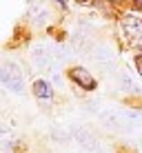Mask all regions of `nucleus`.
Returning <instances> with one entry per match:
<instances>
[{
    "mask_svg": "<svg viewBox=\"0 0 142 153\" xmlns=\"http://www.w3.org/2000/svg\"><path fill=\"white\" fill-rule=\"evenodd\" d=\"M0 82L13 93H25V78L16 62H4L0 67Z\"/></svg>",
    "mask_w": 142,
    "mask_h": 153,
    "instance_id": "nucleus-1",
    "label": "nucleus"
},
{
    "mask_svg": "<svg viewBox=\"0 0 142 153\" xmlns=\"http://www.w3.org/2000/svg\"><path fill=\"white\" fill-rule=\"evenodd\" d=\"M29 60H31V65H33V69H38V71H51L54 69V53H51V49L47 45L31 47Z\"/></svg>",
    "mask_w": 142,
    "mask_h": 153,
    "instance_id": "nucleus-2",
    "label": "nucleus"
},
{
    "mask_svg": "<svg viewBox=\"0 0 142 153\" xmlns=\"http://www.w3.org/2000/svg\"><path fill=\"white\" fill-rule=\"evenodd\" d=\"M71 138H73V142H76L82 151H87V153H96V151H98V144H100V142L93 138V133H91L89 129H85V126L73 129V131H71Z\"/></svg>",
    "mask_w": 142,
    "mask_h": 153,
    "instance_id": "nucleus-3",
    "label": "nucleus"
},
{
    "mask_svg": "<svg viewBox=\"0 0 142 153\" xmlns=\"http://www.w3.org/2000/svg\"><path fill=\"white\" fill-rule=\"evenodd\" d=\"M98 120H100V124H102L107 131H113V133H122L124 131L120 109H104V111L98 115Z\"/></svg>",
    "mask_w": 142,
    "mask_h": 153,
    "instance_id": "nucleus-4",
    "label": "nucleus"
},
{
    "mask_svg": "<svg viewBox=\"0 0 142 153\" xmlns=\"http://www.w3.org/2000/svg\"><path fill=\"white\" fill-rule=\"evenodd\" d=\"M69 78L73 82L78 84L80 89H85V91H93V89L98 87V82H96V78L89 73L85 67H73V69L69 71Z\"/></svg>",
    "mask_w": 142,
    "mask_h": 153,
    "instance_id": "nucleus-5",
    "label": "nucleus"
},
{
    "mask_svg": "<svg viewBox=\"0 0 142 153\" xmlns=\"http://www.w3.org/2000/svg\"><path fill=\"white\" fill-rule=\"evenodd\" d=\"M122 25H124V29H127L129 38L133 40L135 45H142V20L138 16H124Z\"/></svg>",
    "mask_w": 142,
    "mask_h": 153,
    "instance_id": "nucleus-6",
    "label": "nucleus"
},
{
    "mask_svg": "<svg viewBox=\"0 0 142 153\" xmlns=\"http://www.w3.org/2000/svg\"><path fill=\"white\" fill-rule=\"evenodd\" d=\"M120 113H122V126H124V131L142 129V111H135V109H120Z\"/></svg>",
    "mask_w": 142,
    "mask_h": 153,
    "instance_id": "nucleus-7",
    "label": "nucleus"
},
{
    "mask_svg": "<svg viewBox=\"0 0 142 153\" xmlns=\"http://www.w3.org/2000/svg\"><path fill=\"white\" fill-rule=\"evenodd\" d=\"M91 58H93V62H98V65H111L115 60V53H113V49L109 45H96L93 51H91Z\"/></svg>",
    "mask_w": 142,
    "mask_h": 153,
    "instance_id": "nucleus-8",
    "label": "nucleus"
},
{
    "mask_svg": "<svg viewBox=\"0 0 142 153\" xmlns=\"http://www.w3.org/2000/svg\"><path fill=\"white\" fill-rule=\"evenodd\" d=\"M33 96L38 100H51L54 98V87L49 80H36L33 82Z\"/></svg>",
    "mask_w": 142,
    "mask_h": 153,
    "instance_id": "nucleus-9",
    "label": "nucleus"
},
{
    "mask_svg": "<svg viewBox=\"0 0 142 153\" xmlns=\"http://www.w3.org/2000/svg\"><path fill=\"white\" fill-rule=\"evenodd\" d=\"M16 144V131L9 124H0V149H11Z\"/></svg>",
    "mask_w": 142,
    "mask_h": 153,
    "instance_id": "nucleus-10",
    "label": "nucleus"
},
{
    "mask_svg": "<svg viewBox=\"0 0 142 153\" xmlns=\"http://www.w3.org/2000/svg\"><path fill=\"white\" fill-rule=\"evenodd\" d=\"M118 89L124 91V93H135L138 91V84L129 78V73H120L118 76Z\"/></svg>",
    "mask_w": 142,
    "mask_h": 153,
    "instance_id": "nucleus-11",
    "label": "nucleus"
},
{
    "mask_svg": "<svg viewBox=\"0 0 142 153\" xmlns=\"http://www.w3.org/2000/svg\"><path fill=\"white\" fill-rule=\"evenodd\" d=\"M51 135H54L56 140H60V142H67L71 138V131H60V129H54L51 131Z\"/></svg>",
    "mask_w": 142,
    "mask_h": 153,
    "instance_id": "nucleus-12",
    "label": "nucleus"
},
{
    "mask_svg": "<svg viewBox=\"0 0 142 153\" xmlns=\"http://www.w3.org/2000/svg\"><path fill=\"white\" fill-rule=\"evenodd\" d=\"M96 153H111V149H109L107 144H98V151Z\"/></svg>",
    "mask_w": 142,
    "mask_h": 153,
    "instance_id": "nucleus-13",
    "label": "nucleus"
},
{
    "mask_svg": "<svg viewBox=\"0 0 142 153\" xmlns=\"http://www.w3.org/2000/svg\"><path fill=\"white\" fill-rule=\"evenodd\" d=\"M135 69H138V71H140V76H142V56L135 58Z\"/></svg>",
    "mask_w": 142,
    "mask_h": 153,
    "instance_id": "nucleus-14",
    "label": "nucleus"
}]
</instances>
